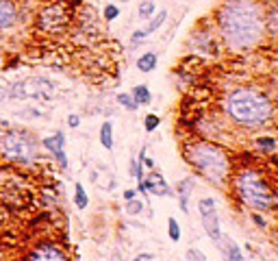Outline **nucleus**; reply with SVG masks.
I'll return each instance as SVG.
<instances>
[{
	"mask_svg": "<svg viewBox=\"0 0 278 261\" xmlns=\"http://www.w3.org/2000/svg\"><path fill=\"white\" fill-rule=\"evenodd\" d=\"M217 22L224 42L233 50H248L263 37L265 22L252 0H228L220 9Z\"/></svg>",
	"mask_w": 278,
	"mask_h": 261,
	"instance_id": "obj_1",
	"label": "nucleus"
},
{
	"mask_svg": "<svg viewBox=\"0 0 278 261\" xmlns=\"http://www.w3.org/2000/svg\"><path fill=\"white\" fill-rule=\"evenodd\" d=\"M185 159L213 185H224L230 163H228L226 153L220 146L211 144V142L187 144V148H185Z\"/></svg>",
	"mask_w": 278,
	"mask_h": 261,
	"instance_id": "obj_2",
	"label": "nucleus"
},
{
	"mask_svg": "<svg viewBox=\"0 0 278 261\" xmlns=\"http://www.w3.org/2000/svg\"><path fill=\"white\" fill-rule=\"evenodd\" d=\"M228 114L237 124L259 126L272 118V105L263 94L252 89H237L228 98Z\"/></svg>",
	"mask_w": 278,
	"mask_h": 261,
	"instance_id": "obj_3",
	"label": "nucleus"
},
{
	"mask_svg": "<svg viewBox=\"0 0 278 261\" xmlns=\"http://www.w3.org/2000/svg\"><path fill=\"white\" fill-rule=\"evenodd\" d=\"M0 161L15 167H31L37 161V139L26 130H0Z\"/></svg>",
	"mask_w": 278,
	"mask_h": 261,
	"instance_id": "obj_4",
	"label": "nucleus"
},
{
	"mask_svg": "<svg viewBox=\"0 0 278 261\" xmlns=\"http://www.w3.org/2000/svg\"><path fill=\"white\" fill-rule=\"evenodd\" d=\"M35 198L33 185L15 165L0 167V204L11 209L29 207Z\"/></svg>",
	"mask_w": 278,
	"mask_h": 261,
	"instance_id": "obj_5",
	"label": "nucleus"
},
{
	"mask_svg": "<svg viewBox=\"0 0 278 261\" xmlns=\"http://www.w3.org/2000/svg\"><path fill=\"white\" fill-rule=\"evenodd\" d=\"M235 188H237V196L244 204L259 211H265L274 207V194L270 190V185L263 181V176L259 172L248 170L244 174L237 176L235 181Z\"/></svg>",
	"mask_w": 278,
	"mask_h": 261,
	"instance_id": "obj_6",
	"label": "nucleus"
},
{
	"mask_svg": "<svg viewBox=\"0 0 278 261\" xmlns=\"http://www.w3.org/2000/svg\"><path fill=\"white\" fill-rule=\"evenodd\" d=\"M72 22V9L66 3H52V5H46L39 13L35 17V29L42 31V33H61L66 31Z\"/></svg>",
	"mask_w": 278,
	"mask_h": 261,
	"instance_id": "obj_7",
	"label": "nucleus"
},
{
	"mask_svg": "<svg viewBox=\"0 0 278 261\" xmlns=\"http://www.w3.org/2000/svg\"><path fill=\"white\" fill-rule=\"evenodd\" d=\"M54 85L46 79H22L9 87V98H50Z\"/></svg>",
	"mask_w": 278,
	"mask_h": 261,
	"instance_id": "obj_8",
	"label": "nucleus"
},
{
	"mask_svg": "<svg viewBox=\"0 0 278 261\" xmlns=\"http://www.w3.org/2000/svg\"><path fill=\"white\" fill-rule=\"evenodd\" d=\"M24 261H70V255L66 253V248L57 244V241L44 239L26 250Z\"/></svg>",
	"mask_w": 278,
	"mask_h": 261,
	"instance_id": "obj_9",
	"label": "nucleus"
},
{
	"mask_svg": "<svg viewBox=\"0 0 278 261\" xmlns=\"http://www.w3.org/2000/svg\"><path fill=\"white\" fill-rule=\"evenodd\" d=\"M42 146L50 155H54V159L59 161L61 167H68V155H66V151H63V148H66V133H63V130H57L54 135L42 139Z\"/></svg>",
	"mask_w": 278,
	"mask_h": 261,
	"instance_id": "obj_10",
	"label": "nucleus"
},
{
	"mask_svg": "<svg viewBox=\"0 0 278 261\" xmlns=\"http://www.w3.org/2000/svg\"><path fill=\"white\" fill-rule=\"evenodd\" d=\"M137 190L142 192V194L150 192V194H154V196H172V188H170L168 183H165L163 174H161V172H154V170H152V174L148 176V179H144L142 183L137 185Z\"/></svg>",
	"mask_w": 278,
	"mask_h": 261,
	"instance_id": "obj_11",
	"label": "nucleus"
},
{
	"mask_svg": "<svg viewBox=\"0 0 278 261\" xmlns=\"http://www.w3.org/2000/svg\"><path fill=\"white\" fill-rule=\"evenodd\" d=\"M20 20V7L13 0H0V31L13 29Z\"/></svg>",
	"mask_w": 278,
	"mask_h": 261,
	"instance_id": "obj_12",
	"label": "nucleus"
},
{
	"mask_svg": "<svg viewBox=\"0 0 278 261\" xmlns=\"http://www.w3.org/2000/svg\"><path fill=\"white\" fill-rule=\"evenodd\" d=\"M202 225L207 229V235L213 239V241H220L222 237V227H220V218H217V211H207L202 213Z\"/></svg>",
	"mask_w": 278,
	"mask_h": 261,
	"instance_id": "obj_13",
	"label": "nucleus"
},
{
	"mask_svg": "<svg viewBox=\"0 0 278 261\" xmlns=\"http://www.w3.org/2000/svg\"><path fill=\"white\" fill-rule=\"evenodd\" d=\"M193 190V181L191 179H183L178 183V198H181V211L189 213V196Z\"/></svg>",
	"mask_w": 278,
	"mask_h": 261,
	"instance_id": "obj_14",
	"label": "nucleus"
},
{
	"mask_svg": "<svg viewBox=\"0 0 278 261\" xmlns=\"http://www.w3.org/2000/svg\"><path fill=\"white\" fill-rule=\"evenodd\" d=\"M154 68H156V54L154 52H146V54H142V57L137 59V70L139 72L148 74V72H152Z\"/></svg>",
	"mask_w": 278,
	"mask_h": 261,
	"instance_id": "obj_15",
	"label": "nucleus"
},
{
	"mask_svg": "<svg viewBox=\"0 0 278 261\" xmlns=\"http://www.w3.org/2000/svg\"><path fill=\"white\" fill-rule=\"evenodd\" d=\"M100 144H103V148H107V151L113 148V124L111 122H105L100 126Z\"/></svg>",
	"mask_w": 278,
	"mask_h": 261,
	"instance_id": "obj_16",
	"label": "nucleus"
},
{
	"mask_svg": "<svg viewBox=\"0 0 278 261\" xmlns=\"http://www.w3.org/2000/svg\"><path fill=\"white\" fill-rule=\"evenodd\" d=\"M131 94L137 100V105H150L152 102V94H150V89H148L146 85H135Z\"/></svg>",
	"mask_w": 278,
	"mask_h": 261,
	"instance_id": "obj_17",
	"label": "nucleus"
},
{
	"mask_svg": "<svg viewBox=\"0 0 278 261\" xmlns=\"http://www.w3.org/2000/svg\"><path fill=\"white\" fill-rule=\"evenodd\" d=\"M222 255H224L226 261H242V248H239L235 241H230L226 239V248H222Z\"/></svg>",
	"mask_w": 278,
	"mask_h": 261,
	"instance_id": "obj_18",
	"label": "nucleus"
},
{
	"mask_svg": "<svg viewBox=\"0 0 278 261\" xmlns=\"http://www.w3.org/2000/svg\"><path fill=\"white\" fill-rule=\"evenodd\" d=\"M165 20H168V11H163V9H161V11H156V15H152L150 24H148L146 29H142V31H144L146 35H152L154 31H159V29H161V24H163Z\"/></svg>",
	"mask_w": 278,
	"mask_h": 261,
	"instance_id": "obj_19",
	"label": "nucleus"
},
{
	"mask_svg": "<svg viewBox=\"0 0 278 261\" xmlns=\"http://www.w3.org/2000/svg\"><path fill=\"white\" fill-rule=\"evenodd\" d=\"M74 202H76L78 209H85L89 204V196L85 192V188H83V183H76L74 185Z\"/></svg>",
	"mask_w": 278,
	"mask_h": 261,
	"instance_id": "obj_20",
	"label": "nucleus"
},
{
	"mask_svg": "<svg viewBox=\"0 0 278 261\" xmlns=\"http://www.w3.org/2000/svg\"><path fill=\"white\" fill-rule=\"evenodd\" d=\"M265 26L272 33H278V5H272L267 9V17H265Z\"/></svg>",
	"mask_w": 278,
	"mask_h": 261,
	"instance_id": "obj_21",
	"label": "nucleus"
},
{
	"mask_svg": "<svg viewBox=\"0 0 278 261\" xmlns=\"http://www.w3.org/2000/svg\"><path fill=\"white\" fill-rule=\"evenodd\" d=\"M154 11H156V5L152 3V0H144L142 5H139V17H142V20H148V17H152L154 15Z\"/></svg>",
	"mask_w": 278,
	"mask_h": 261,
	"instance_id": "obj_22",
	"label": "nucleus"
},
{
	"mask_svg": "<svg viewBox=\"0 0 278 261\" xmlns=\"http://www.w3.org/2000/svg\"><path fill=\"white\" fill-rule=\"evenodd\" d=\"M117 102H120V105H122L124 109H128V111H137V100L133 98V94H120L117 96Z\"/></svg>",
	"mask_w": 278,
	"mask_h": 261,
	"instance_id": "obj_23",
	"label": "nucleus"
},
{
	"mask_svg": "<svg viewBox=\"0 0 278 261\" xmlns=\"http://www.w3.org/2000/svg\"><path fill=\"white\" fill-rule=\"evenodd\" d=\"M168 235H170L172 241H178L181 239V227H178V222H176V218L168 220Z\"/></svg>",
	"mask_w": 278,
	"mask_h": 261,
	"instance_id": "obj_24",
	"label": "nucleus"
},
{
	"mask_svg": "<svg viewBox=\"0 0 278 261\" xmlns=\"http://www.w3.org/2000/svg\"><path fill=\"white\" fill-rule=\"evenodd\" d=\"M159 124H161V118L156 116V114H148L146 120H144V128L148 130V133H152V130L159 126Z\"/></svg>",
	"mask_w": 278,
	"mask_h": 261,
	"instance_id": "obj_25",
	"label": "nucleus"
},
{
	"mask_svg": "<svg viewBox=\"0 0 278 261\" xmlns=\"http://www.w3.org/2000/svg\"><path fill=\"white\" fill-rule=\"evenodd\" d=\"M142 209H144V202H142V200H139V198H137V200H135V198H131V200H126V211H128V213H131V216H137V213H139V211H142Z\"/></svg>",
	"mask_w": 278,
	"mask_h": 261,
	"instance_id": "obj_26",
	"label": "nucleus"
},
{
	"mask_svg": "<svg viewBox=\"0 0 278 261\" xmlns=\"http://www.w3.org/2000/svg\"><path fill=\"white\" fill-rule=\"evenodd\" d=\"M213 209H215V200H213V198H202V200L198 202L200 216H202V213H207V211H213Z\"/></svg>",
	"mask_w": 278,
	"mask_h": 261,
	"instance_id": "obj_27",
	"label": "nucleus"
},
{
	"mask_svg": "<svg viewBox=\"0 0 278 261\" xmlns=\"http://www.w3.org/2000/svg\"><path fill=\"white\" fill-rule=\"evenodd\" d=\"M117 15H120V9H117L115 5H107V7H105V20H107V22H113Z\"/></svg>",
	"mask_w": 278,
	"mask_h": 261,
	"instance_id": "obj_28",
	"label": "nucleus"
},
{
	"mask_svg": "<svg viewBox=\"0 0 278 261\" xmlns=\"http://www.w3.org/2000/svg\"><path fill=\"white\" fill-rule=\"evenodd\" d=\"M256 144L261 146V148H265V151H274V148H276V139H272V137H259Z\"/></svg>",
	"mask_w": 278,
	"mask_h": 261,
	"instance_id": "obj_29",
	"label": "nucleus"
},
{
	"mask_svg": "<svg viewBox=\"0 0 278 261\" xmlns=\"http://www.w3.org/2000/svg\"><path fill=\"white\" fill-rule=\"evenodd\" d=\"M187 259H189V261H207V257L202 255L198 248H189V250H187Z\"/></svg>",
	"mask_w": 278,
	"mask_h": 261,
	"instance_id": "obj_30",
	"label": "nucleus"
},
{
	"mask_svg": "<svg viewBox=\"0 0 278 261\" xmlns=\"http://www.w3.org/2000/svg\"><path fill=\"white\" fill-rule=\"evenodd\" d=\"M78 124H81V118L76 114H70L68 116V126L70 128H78Z\"/></svg>",
	"mask_w": 278,
	"mask_h": 261,
	"instance_id": "obj_31",
	"label": "nucleus"
},
{
	"mask_svg": "<svg viewBox=\"0 0 278 261\" xmlns=\"http://www.w3.org/2000/svg\"><path fill=\"white\" fill-rule=\"evenodd\" d=\"M133 261H154V253H139Z\"/></svg>",
	"mask_w": 278,
	"mask_h": 261,
	"instance_id": "obj_32",
	"label": "nucleus"
},
{
	"mask_svg": "<svg viewBox=\"0 0 278 261\" xmlns=\"http://www.w3.org/2000/svg\"><path fill=\"white\" fill-rule=\"evenodd\" d=\"M144 37H146V33H144V31H135V33L131 35V42H133V44H137V42H142ZM137 46H139V44H137Z\"/></svg>",
	"mask_w": 278,
	"mask_h": 261,
	"instance_id": "obj_33",
	"label": "nucleus"
},
{
	"mask_svg": "<svg viewBox=\"0 0 278 261\" xmlns=\"http://www.w3.org/2000/svg\"><path fill=\"white\" fill-rule=\"evenodd\" d=\"M9 98V89L7 87H3V85H0V102H5Z\"/></svg>",
	"mask_w": 278,
	"mask_h": 261,
	"instance_id": "obj_34",
	"label": "nucleus"
},
{
	"mask_svg": "<svg viewBox=\"0 0 278 261\" xmlns=\"http://www.w3.org/2000/svg\"><path fill=\"white\" fill-rule=\"evenodd\" d=\"M135 196H137V192L126 190V192H124V200H131V198H135Z\"/></svg>",
	"mask_w": 278,
	"mask_h": 261,
	"instance_id": "obj_35",
	"label": "nucleus"
},
{
	"mask_svg": "<svg viewBox=\"0 0 278 261\" xmlns=\"http://www.w3.org/2000/svg\"><path fill=\"white\" fill-rule=\"evenodd\" d=\"M254 225H259V227H263L265 222H263V218H259V216H254Z\"/></svg>",
	"mask_w": 278,
	"mask_h": 261,
	"instance_id": "obj_36",
	"label": "nucleus"
},
{
	"mask_svg": "<svg viewBox=\"0 0 278 261\" xmlns=\"http://www.w3.org/2000/svg\"><path fill=\"white\" fill-rule=\"evenodd\" d=\"M274 202H278V196H274Z\"/></svg>",
	"mask_w": 278,
	"mask_h": 261,
	"instance_id": "obj_37",
	"label": "nucleus"
}]
</instances>
